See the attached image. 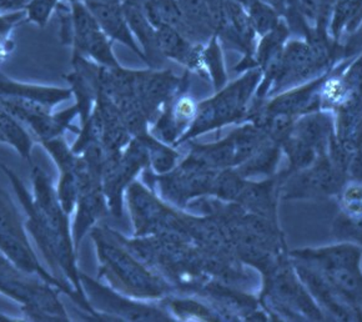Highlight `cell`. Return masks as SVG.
Masks as SVG:
<instances>
[{"label": "cell", "mask_w": 362, "mask_h": 322, "mask_svg": "<svg viewBox=\"0 0 362 322\" xmlns=\"http://www.w3.org/2000/svg\"><path fill=\"white\" fill-rule=\"evenodd\" d=\"M16 188L27 211V229L42 250L44 258L53 268L54 276L63 284L73 286L84 295L76 268L74 239L69 226V214L63 209L58 193L48 174L40 167H33V193L9 169L1 167Z\"/></svg>", "instance_id": "1"}, {"label": "cell", "mask_w": 362, "mask_h": 322, "mask_svg": "<svg viewBox=\"0 0 362 322\" xmlns=\"http://www.w3.org/2000/svg\"><path fill=\"white\" fill-rule=\"evenodd\" d=\"M342 58L340 42L331 35L315 32L309 37L288 39L283 52L261 71L255 100H265L279 93L301 85L326 74Z\"/></svg>", "instance_id": "2"}, {"label": "cell", "mask_w": 362, "mask_h": 322, "mask_svg": "<svg viewBox=\"0 0 362 322\" xmlns=\"http://www.w3.org/2000/svg\"><path fill=\"white\" fill-rule=\"evenodd\" d=\"M320 110L334 119L337 144L350 155L362 151V54L341 60L324 76Z\"/></svg>", "instance_id": "3"}, {"label": "cell", "mask_w": 362, "mask_h": 322, "mask_svg": "<svg viewBox=\"0 0 362 322\" xmlns=\"http://www.w3.org/2000/svg\"><path fill=\"white\" fill-rule=\"evenodd\" d=\"M90 235L100 263L99 276L105 278L114 290L144 301H159L175 292L170 282L155 274L117 242L107 226L91 227Z\"/></svg>", "instance_id": "4"}, {"label": "cell", "mask_w": 362, "mask_h": 322, "mask_svg": "<svg viewBox=\"0 0 362 322\" xmlns=\"http://www.w3.org/2000/svg\"><path fill=\"white\" fill-rule=\"evenodd\" d=\"M261 307L272 321H324L325 314L298 278L290 256L261 275Z\"/></svg>", "instance_id": "5"}, {"label": "cell", "mask_w": 362, "mask_h": 322, "mask_svg": "<svg viewBox=\"0 0 362 322\" xmlns=\"http://www.w3.org/2000/svg\"><path fill=\"white\" fill-rule=\"evenodd\" d=\"M261 76L260 69L246 70L239 79L223 86L214 97L199 102L192 125L174 146L189 143L200 135L221 129L230 124L247 121Z\"/></svg>", "instance_id": "6"}, {"label": "cell", "mask_w": 362, "mask_h": 322, "mask_svg": "<svg viewBox=\"0 0 362 322\" xmlns=\"http://www.w3.org/2000/svg\"><path fill=\"white\" fill-rule=\"evenodd\" d=\"M288 256L313 268L347 300L362 307L361 245L339 240L326 246L295 249Z\"/></svg>", "instance_id": "7"}, {"label": "cell", "mask_w": 362, "mask_h": 322, "mask_svg": "<svg viewBox=\"0 0 362 322\" xmlns=\"http://www.w3.org/2000/svg\"><path fill=\"white\" fill-rule=\"evenodd\" d=\"M0 254L24 274H37L45 282L69 295L83 310L90 312L91 315L95 314L86 295L59 281L54 275L45 271L37 261L23 229L21 215L4 190H0Z\"/></svg>", "instance_id": "8"}, {"label": "cell", "mask_w": 362, "mask_h": 322, "mask_svg": "<svg viewBox=\"0 0 362 322\" xmlns=\"http://www.w3.org/2000/svg\"><path fill=\"white\" fill-rule=\"evenodd\" d=\"M334 138V119L330 113L319 110L298 117L281 143L283 155L288 159V167L281 170L284 175L303 170L320 157L329 155Z\"/></svg>", "instance_id": "9"}, {"label": "cell", "mask_w": 362, "mask_h": 322, "mask_svg": "<svg viewBox=\"0 0 362 322\" xmlns=\"http://www.w3.org/2000/svg\"><path fill=\"white\" fill-rule=\"evenodd\" d=\"M218 172L200 167L185 157L179 165L164 174L145 169L143 179L164 201L187 209V204L194 200L213 196Z\"/></svg>", "instance_id": "10"}, {"label": "cell", "mask_w": 362, "mask_h": 322, "mask_svg": "<svg viewBox=\"0 0 362 322\" xmlns=\"http://www.w3.org/2000/svg\"><path fill=\"white\" fill-rule=\"evenodd\" d=\"M128 203L134 237L175 234L190 239L185 217L187 213L171 208L143 184L133 181L129 185Z\"/></svg>", "instance_id": "11"}, {"label": "cell", "mask_w": 362, "mask_h": 322, "mask_svg": "<svg viewBox=\"0 0 362 322\" xmlns=\"http://www.w3.org/2000/svg\"><path fill=\"white\" fill-rule=\"evenodd\" d=\"M145 136L133 138L125 149L105 155L104 159L103 189L109 210L115 217L123 214L124 190L133 183L140 170L150 167L149 148L145 143Z\"/></svg>", "instance_id": "12"}, {"label": "cell", "mask_w": 362, "mask_h": 322, "mask_svg": "<svg viewBox=\"0 0 362 322\" xmlns=\"http://www.w3.org/2000/svg\"><path fill=\"white\" fill-rule=\"evenodd\" d=\"M83 291L86 292L93 310L105 320H127V321H176L159 302L149 304L144 300L128 299L114 289H107L95 280L80 274Z\"/></svg>", "instance_id": "13"}, {"label": "cell", "mask_w": 362, "mask_h": 322, "mask_svg": "<svg viewBox=\"0 0 362 322\" xmlns=\"http://www.w3.org/2000/svg\"><path fill=\"white\" fill-rule=\"evenodd\" d=\"M280 175V196L283 200H327L334 198L346 181L344 172L329 155L322 156L303 170Z\"/></svg>", "instance_id": "14"}, {"label": "cell", "mask_w": 362, "mask_h": 322, "mask_svg": "<svg viewBox=\"0 0 362 322\" xmlns=\"http://www.w3.org/2000/svg\"><path fill=\"white\" fill-rule=\"evenodd\" d=\"M74 54L88 56L96 64L107 68L119 66L112 53V42L93 16L86 1L71 3V37Z\"/></svg>", "instance_id": "15"}, {"label": "cell", "mask_w": 362, "mask_h": 322, "mask_svg": "<svg viewBox=\"0 0 362 322\" xmlns=\"http://www.w3.org/2000/svg\"><path fill=\"white\" fill-rule=\"evenodd\" d=\"M291 261L298 278L304 282L324 314L327 312L337 321H362V307L347 300L340 291L336 290L329 281H326L313 268L304 263L293 260Z\"/></svg>", "instance_id": "16"}, {"label": "cell", "mask_w": 362, "mask_h": 322, "mask_svg": "<svg viewBox=\"0 0 362 322\" xmlns=\"http://www.w3.org/2000/svg\"><path fill=\"white\" fill-rule=\"evenodd\" d=\"M280 175L279 172L262 180L245 179L234 203L251 214L259 215L269 220L279 222V201L280 196Z\"/></svg>", "instance_id": "17"}, {"label": "cell", "mask_w": 362, "mask_h": 322, "mask_svg": "<svg viewBox=\"0 0 362 322\" xmlns=\"http://www.w3.org/2000/svg\"><path fill=\"white\" fill-rule=\"evenodd\" d=\"M156 37L160 53L164 58L175 60L176 63L187 66L190 71H195L204 78H208L204 64L205 44L194 43L170 27L158 28Z\"/></svg>", "instance_id": "18"}, {"label": "cell", "mask_w": 362, "mask_h": 322, "mask_svg": "<svg viewBox=\"0 0 362 322\" xmlns=\"http://www.w3.org/2000/svg\"><path fill=\"white\" fill-rule=\"evenodd\" d=\"M86 4L90 9L93 16H95L103 32L107 34L112 42L124 44L146 63L144 53L129 27L122 3H100L86 0Z\"/></svg>", "instance_id": "19"}, {"label": "cell", "mask_w": 362, "mask_h": 322, "mask_svg": "<svg viewBox=\"0 0 362 322\" xmlns=\"http://www.w3.org/2000/svg\"><path fill=\"white\" fill-rule=\"evenodd\" d=\"M124 13L127 16L129 27L133 32L140 48L146 58V64L151 69H158L161 64V59L164 58L160 53L158 47V37H156V28L150 22L149 18L145 14L141 0H124Z\"/></svg>", "instance_id": "20"}, {"label": "cell", "mask_w": 362, "mask_h": 322, "mask_svg": "<svg viewBox=\"0 0 362 322\" xmlns=\"http://www.w3.org/2000/svg\"><path fill=\"white\" fill-rule=\"evenodd\" d=\"M160 306L164 307L175 320L181 321H221L213 307L197 296L173 292L160 299Z\"/></svg>", "instance_id": "21"}, {"label": "cell", "mask_w": 362, "mask_h": 322, "mask_svg": "<svg viewBox=\"0 0 362 322\" xmlns=\"http://www.w3.org/2000/svg\"><path fill=\"white\" fill-rule=\"evenodd\" d=\"M189 28V39L197 44H206L215 34L208 0H177Z\"/></svg>", "instance_id": "22"}, {"label": "cell", "mask_w": 362, "mask_h": 322, "mask_svg": "<svg viewBox=\"0 0 362 322\" xmlns=\"http://www.w3.org/2000/svg\"><path fill=\"white\" fill-rule=\"evenodd\" d=\"M145 14L156 29L170 27L189 39V28L177 0H141ZM190 40V39H189Z\"/></svg>", "instance_id": "23"}, {"label": "cell", "mask_w": 362, "mask_h": 322, "mask_svg": "<svg viewBox=\"0 0 362 322\" xmlns=\"http://www.w3.org/2000/svg\"><path fill=\"white\" fill-rule=\"evenodd\" d=\"M0 94L18 95L35 102H43L49 107H55L59 102H65L71 97V89L48 88V86L28 85L9 80L0 76Z\"/></svg>", "instance_id": "24"}, {"label": "cell", "mask_w": 362, "mask_h": 322, "mask_svg": "<svg viewBox=\"0 0 362 322\" xmlns=\"http://www.w3.org/2000/svg\"><path fill=\"white\" fill-rule=\"evenodd\" d=\"M361 22L362 0H336L329 25L331 38L341 42Z\"/></svg>", "instance_id": "25"}, {"label": "cell", "mask_w": 362, "mask_h": 322, "mask_svg": "<svg viewBox=\"0 0 362 322\" xmlns=\"http://www.w3.org/2000/svg\"><path fill=\"white\" fill-rule=\"evenodd\" d=\"M340 216L350 221L362 220V181L349 179L336 195Z\"/></svg>", "instance_id": "26"}, {"label": "cell", "mask_w": 362, "mask_h": 322, "mask_svg": "<svg viewBox=\"0 0 362 322\" xmlns=\"http://www.w3.org/2000/svg\"><path fill=\"white\" fill-rule=\"evenodd\" d=\"M204 64L208 78L213 81L216 90L226 85L228 74L225 69L224 55L218 35H213L208 43L204 45Z\"/></svg>", "instance_id": "27"}, {"label": "cell", "mask_w": 362, "mask_h": 322, "mask_svg": "<svg viewBox=\"0 0 362 322\" xmlns=\"http://www.w3.org/2000/svg\"><path fill=\"white\" fill-rule=\"evenodd\" d=\"M244 9L259 37L276 28L283 20L280 14L265 0H249Z\"/></svg>", "instance_id": "28"}, {"label": "cell", "mask_w": 362, "mask_h": 322, "mask_svg": "<svg viewBox=\"0 0 362 322\" xmlns=\"http://www.w3.org/2000/svg\"><path fill=\"white\" fill-rule=\"evenodd\" d=\"M58 6L59 0H29L27 6L28 18L39 27H45Z\"/></svg>", "instance_id": "29"}, {"label": "cell", "mask_w": 362, "mask_h": 322, "mask_svg": "<svg viewBox=\"0 0 362 322\" xmlns=\"http://www.w3.org/2000/svg\"><path fill=\"white\" fill-rule=\"evenodd\" d=\"M342 58H354L362 54V22L350 34L341 39Z\"/></svg>", "instance_id": "30"}, {"label": "cell", "mask_w": 362, "mask_h": 322, "mask_svg": "<svg viewBox=\"0 0 362 322\" xmlns=\"http://www.w3.org/2000/svg\"><path fill=\"white\" fill-rule=\"evenodd\" d=\"M29 0H0V11H16L27 6Z\"/></svg>", "instance_id": "31"}, {"label": "cell", "mask_w": 362, "mask_h": 322, "mask_svg": "<svg viewBox=\"0 0 362 322\" xmlns=\"http://www.w3.org/2000/svg\"><path fill=\"white\" fill-rule=\"evenodd\" d=\"M66 1H69V3H73V1H84V0H66Z\"/></svg>", "instance_id": "32"}]
</instances>
